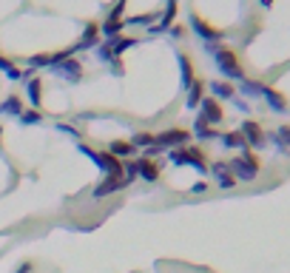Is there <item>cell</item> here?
Segmentation results:
<instances>
[{
  "label": "cell",
  "mask_w": 290,
  "mask_h": 273,
  "mask_svg": "<svg viewBox=\"0 0 290 273\" xmlns=\"http://www.w3.org/2000/svg\"><path fill=\"white\" fill-rule=\"evenodd\" d=\"M120 188H125V180H123V177H108V180L102 182L94 194H97V196H105V194H111V191H120Z\"/></svg>",
  "instance_id": "13"
},
{
  "label": "cell",
  "mask_w": 290,
  "mask_h": 273,
  "mask_svg": "<svg viewBox=\"0 0 290 273\" xmlns=\"http://www.w3.org/2000/svg\"><path fill=\"white\" fill-rule=\"evenodd\" d=\"M131 151H134V145H128V143H114L108 154H114V157H125V154H131Z\"/></svg>",
  "instance_id": "21"
},
{
  "label": "cell",
  "mask_w": 290,
  "mask_h": 273,
  "mask_svg": "<svg viewBox=\"0 0 290 273\" xmlns=\"http://www.w3.org/2000/svg\"><path fill=\"white\" fill-rule=\"evenodd\" d=\"M83 154H88V157L94 159V162H100L105 171L111 174V177H123V171H125V162H120V159L114 157V154H97V151H91V148H86L83 145Z\"/></svg>",
  "instance_id": "3"
},
{
  "label": "cell",
  "mask_w": 290,
  "mask_h": 273,
  "mask_svg": "<svg viewBox=\"0 0 290 273\" xmlns=\"http://www.w3.org/2000/svg\"><path fill=\"white\" fill-rule=\"evenodd\" d=\"M191 26H194V31H196L199 37H205V40H219V37H222V31H219V29H210L208 23H205L202 17H196V15L191 17Z\"/></svg>",
  "instance_id": "8"
},
{
  "label": "cell",
  "mask_w": 290,
  "mask_h": 273,
  "mask_svg": "<svg viewBox=\"0 0 290 273\" xmlns=\"http://www.w3.org/2000/svg\"><path fill=\"white\" fill-rule=\"evenodd\" d=\"M29 100L31 106H40V80H29Z\"/></svg>",
  "instance_id": "19"
},
{
  "label": "cell",
  "mask_w": 290,
  "mask_h": 273,
  "mask_svg": "<svg viewBox=\"0 0 290 273\" xmlns=\"http://www.w3.org/2000/svg\"><path fill=\"white\" fill-rule=\"evenodd\" d=\"M196 136H213V131H210V125H208V122L202 120V117L196 120Z\"/></svg>",
  "instance_id": "24"
},
{
  "label": "cell",
  "mask_w": 290,
  "mask_h": 273,
  "mask_svg": "<svg viewBox=\"0 0 290 273\" xmlns=\"http://www.w3.org/2000/svg\"><path fill=\"white\" fill-rule=\"evenodd\" d=\"M120 31H123V23H120V20H111V17H108V23L102 26V35H108V37L120 35Z\"/></svg>",
  "instance_id": "20"
},
{
  "label": "cell",
  "mask_w": 290,
  "mask_h": 273,
  "mask_svg": "<svg viewBox=\"0 0 290 273\" xmlns=\"http://www.w3.org/2000/svg\"><path fill=\"white\" fill-rule=\"evenodd\" d=\"M222 143H225L228 148H242V151L247 148V143H245V136H242V131H228V134H222Z\"/></svg>",
  "instance_id": "15"
},
{
  "label": "cell",
  "mask_w": 290,
  "mask_h": 273,
  "mask_svg": "<svg viewBox=\"0 0 290 273\" xmlns=\"http://www.w3.org/2000/svg\"><path fill=\"white\" fill-rule=\"evenodd\" d=\"M57 74L77 80L80 77V63H77V60H63V63H57Z\"/></svg>",
  "instance_id": "14"
},
{
  "label": "cell",
  "mask_w": 290,
  "mask_h": 273,
  "mask_svg": "<svg viewBox=\"0 0 290 273\" xmlns=\"http://www.w3.org/2000/svg\"><path fill=\"white\" fill-rule=\"evenodd\" d=\"M29 267H31V265H23V267H20V270H17V273H29Z\"/></svg>",
  "instance_id": "30"
},
{
  "label": "cell",
  "mask_w": 290,
  "mask_h": 273,
  "mask_svg": "<svg viewBox=\"0 0 290 273\" xmlns=\"http://www.w3.org/2000/svg\"><path fill=\"white\" fill-rule=\"evenodd\" d=\"M245 91L247 94H262V91H265V86H262V83H250V80H245Z\"/></svg>",
  "instance_id": "27"
},
{
  "label": "cell",
  "mask_w": 290,
  "mask_h": 273,
  "mask_svg": "<svg viewBox=\"0 0 290 273\" xmlns=\"http://www.w3.org/2000/svg\"><path fill=\"white\" fill-rule=\"evenodd\" d=\"M213 57H216V65L222 69L225 77H231V80H242V77H245L239 60H236V54H233L231 49H213Z\"/></svg>",
  "instance_id": "2"
},
{
  "label": "cell",
  "mask_w": 290,
  "mask_h": 273,
  "mask_svg": "<svg viewBox=\"0 0 290 273\" xmlns=\"http://www.w3.org/2000/svg\"><path fill=\"white\" fill-rule=\"evenodd\" d=\"M213 174L219 177V185H222V188H233V185H236V177L228 171L225 162H216V165H213Z\"/></svg>",
  "instance_id": "12"
},
{
  "label": "cell",
  "mask_w": 290,
  "mask_h": 273,
  "mask_svg": "<svg viewBox=\"0 0 290 273\" xmlns=\"http://www.w3.org/2000/svg\"><path fill=\"white\" fill-rule=\"evenodd\" d=\"M191 140V131L185 128H171V131H162L157 136V145H185Z\"/></svg>",
  "instance_id": "6"
},
{
  "label": "cell",
  "mask_w": 290,
  "mask_h": 273,
  "mask_svg": "<svg viewBox=\"0 0 290 273\" xmlns=\"http://www.w3.org/2000/svg\"><path fill=\"white\" fill-rule=\"evenodd\" d=\"M228 171H231L233 177H239V180H253L256 174H259V159H256L253 154L245 148V154H242V157L231 159Z\"/></svg>",
  "instance_id": "1"
},
{
  "label": "cell",
  "mask_w": 290,
  "mask_h": 273,
  "mask_svg": "<svg viewBox=\"0 0 290 273\" xmlns=\"http://www.w3.org/2000/svg\"><path fill=\"white\" fill-rule=\"evenodd\" d=\"M0 69H3V72H6V74H9V77H12V80H20V72H17V69H15V65H12V63H9L6 57H0Z\"/></svg>",
  "instance_id": "23"
},
{
  "label": "cell",
  "mask_w": 290,
  "mask_h": 273,
  "mask_svg": "<svg viewBox=\"0 0 290 273\" xmlns=\"http://www.w3.org/2000/svg\"><path fill=\"white\" fill-rule=\"evenodd\" d=\"M20 120L23 122H37V120H40V114H37V111H26V114H20Z\"/></svg>",
  "instance_id": "29"
},
{
  "label": "cell",
  "mask_w": 290,
  "mask_h": 273,
  "mask_svg": "<svg viewBox=\"0 0 290 273\" xmlns=\"http://www.w3.org/2000/svg\"><path fill=\"white\" fill-rule=\"evenodd\" d=\"M179 65H182V86L191 88V83H194V72H191V60L188 57H179Z\"/></svg>",
  "instance_id": "17"
},
{
  "label": "cell",
  "mask_w": 290,
  "mask_h": 273,
  "mask_svg": "<svg viewBox=\"0 0 290 273\" xmlns=\"http://www.w3.org/2000/svg\"><path fill=\"white\" fill-rule=\"evenodd\" d=\"M199 103H202V83H199V80H194V83H191V88H188V106L196 108Z\"/></svg>",
  "instance_id": "16"
},
{
  "label": "cell",
  "mask_w": 290,
  "mask_h": 273,
  "mask_svg": "<svg viewBox=\"0 0 290 273\" xmlns=\"http://www.w3.org/2000/svg\"><path fill=\"white\" fill-rule=\"evenodd\" d=\"M0 136H3V128H0Z\"/></svg>",
  "instance_id": "32"
},
{
  "label": "cell",
  "mask_w": 290,
  "mask_h": 273,
  "mask_svg": "<svg viewBox=\"0 0 290 273\" xmlns=\"http://www.w3.org/2000/svg\"><path fill=\"white\" fill-rule=\"evenodd\" d=\"M137 174L142 177V180L154 182L157 177H160V165H157V162H151V159H137Z\"/></svg>",
  "instance_id": "9"
},
{
  "label": "cell",
  "mask_w": 290,
  "mask_h": 273,
  "mask_svg": "<svg viewBox=\"0 0 290 273\" xmlns=\"http://www.w3.org/2000/svg\"><path fill=\"white\" fill-rule=\"evenodd\" d=\"M276 140H279V145H290V125L276 131Z\"/></svg>",
  "instance_id": "26"
},
{
  "label": "cell",
  "mask_w": 290,
  "mask_h": 273,
  "mask_svg": "<svg viewBox=\"0 0 290 273\" xmlns=\"http://www.w3.org/2000/svg\"><path fill=\"white\" fill-rule=\"evenodd\" d=\"M171 159H174L176 165H182V162H188V165H194V168H199V171H205V157L196 148H174L171 151Z\"/></svg>",
  "instance_id": "4"
},
{
  "label": "cell",
  "mask_w": 290,
  "mask_h": 273,
  "mask_svg": "<svg viewBox=\"0 0 290 273\" xmlns=\"http://www.w3.org/2000/svg\"><path fill=\"white\" fill-rule=\"evenodd\" d=\"M262 94H265V100L270 103V108H273V111H284V108H287V100H284L282 94L276 91V88H268V86H265V91H262Z\"/></svg>",
  "instance_id": "11"
},
{
  "label": "cell",
  "mask_w": 290,
  "mask_h": 273,
  "mask_svg": "<svg viewBox=\"0 0 290 273\" xmlns=\"http://www.w3.org/2000/svg\"><path fill=\"white\" fill-rule=\"evenodd\" d=\"M31 63H34V65H49L51 63V54H34V57H31Z\"/></svg>",
  "instance_id": "28"
},
{
  "label": "cell",
  "mask_w": 290,
  "mask_h": 273,
  "mask_svg": "<svg viewBox=\"0 0 290 273\" xmlns=\"http://www.w3.org/2000/svg\"><path fill=\"white\" fill-rule=\"evenodd\" d=\"M3 111H12V114H23V111H20V103H17V97H12V100L3 103V106H0V114H3Z\"/></svg>",
  "instance_id": "22"
},
{
  "label": "cell",
  "mask_w": 290,
  "mask_h": 273,
  "mask_svg": "<svg viewBox=\"0 0 290 273\" xmlns=\"http://www.w3.org/2000/svg\"><path fill=\"white\" fill-rule=\"evenodd\" d=\"M128 46H134V40H111V43L102 46V57L111 60V57H120Z\"/></svg>",
  "instance_id": "10"
},
{
  "label": "cell",
  "mask_w": 290,
  "mask_h": 273,
  "mask_svg": "<svg viewBox=\"0 0 290 273\" xmlns=\"http://www.w3.org/2000/svg\"><path fill=\"white\" fill-rule=\"evenodd\" d=\"M154 143H157V136L145 134V131H142V134H137V136H134V145H145V148H148V145H154Z\"/></svg>",
  "instance_id": "25"
},
{
  "label": "cell",
  "mask_w": 290,
  "mask_h": 273,
  "mask_svg": "<svg viewBox=\"0 0 290 273\" xmlns=\"http://www.w3.org/2000/svg\"><path fill=\"white\" fill-rule=\"evenodd\" d=\"M262 6H270V0H262Z\"/></svg>",
  "instance_id": "31"
},
{
  "label": "cell",
  "mask_w": 290,
  "mask_h": 273,
  "mask_svg": "<svg viewBox=\"0 0 290 273\" xmlns=\"http://www.w3.org/2000/svg\"><path fill=\"white\" fill-rule=\"evenodd\" d=\"M213 94H216V97H222V100H228V97H233V86L231 83H213Z\"/></svg>",
  "instance_id": "18"
},
{
  "label": "cell",
  "mask_w": 290,
  "mask_h": 273,
  "mask_svg": "<svg viewBox=\"0 0 290 273\" xmlns=\"http://www.w3.org/2000/svg\"><path fill=\"white\" fill-rule=\"evenodd\" d=\"M199 106H202V120L205 122H219L222 117H225V114H222V106H219L213 97H205Z\"/></svg>",
  "instance_id": "7"
},
{
  "label": "cell",
  "mask_w": 290,
  "mask_h": 273,
  "mask_svg": "<svg viewBox=\"0 0 290 273\" xmlns=\"http://www.w3.org/2000/svg\"><path fill=\"white\" fill-rule=\"evenodd\" d=\"M239 131H242V136H245V143H247V145H256V148H259V145H265V131H262L259 122L245 120Z\"/></svg>",
  "instance_id": "5"
}]
</instances>
